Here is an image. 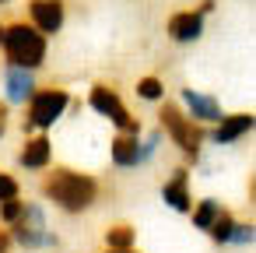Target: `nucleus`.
I'll list each match as a JSON object with an SVG mask.
<instances>
[{
    "label": "nucleus",
    "mask_w": 256,
    "mask_h": 253,
    "mask_svg": "<svg viewBox=\"0 0 256 253\" xmlns=\"http://www.w3.org/2000/svg\"><path fill=\"white\" fill-rule=\"evenodd\" d=\"M162 127H165V134L172 137V144H179V151L190 158V162H196L200 158V144H204V130H200V123H193L179 106H172V102H165L162 106Z\"/></svg>",
    "instance_id": "nucleus-4"
},
{
    "label": "nucleus",
    "mask_w": 256,
    "mask_h": 253,
    "mask_svg": "<svg viewBox=\"0 0 256 253\" xmlns=\"http://www.w3.org/2000/svg\"><path fill=\"white\" fill-rule=\"evenodd\" d=\"M165 29L176 43H196L204 36V15L200 11H176Z\"/></svg>",
    "instance_id": "nucleus-11"
},
{
    "label": "nucleus",
    "mask_w": 256,
    "mask_h": 253,
    "mask_svg": "<svg viewBox=\"0 0 256 253\" xmlns=\"http://www.w3.org/2000/svg\"><path fill=\"white\" fill-rule=\"evenodd\" d=\"M0 4H8V0H0Z\"/></svg>",
    "instance_id": "nucleus-28"
},
{
    "label": "nucleus",
    "mask_w": 256,
    "mask_h": 253,
    "mask_svg": "<svg viewBox=\"0 0 256 253\" xmlns=\"http://www.w3.org/2000/svg\"><path fill=\"white\" fill-rule=\"evenodd\" d=\"M137 151H140V137L137 134H116L109 141V158H112L116 169H137L140 165Z\"/></svg>",
    "instance_id": "nucleus-13"
},
{
    "label": "nucleus",
    "mask_w": 256,
    "mask_h": 253,
    "mask_svg": "<svg viewBox=\"0 0 256 253\" xmlns=\"http://www.w3.org/2000/svg\"><path fill=\"white\" fill-rule=\"evenodd\" d=\"M137 95L148 99V102H162V99H165V85H162L158 78H140V81H137Z\"/></svg>",
    "instance_id": "nucleus-18"
},
{
    "label": "nucleus",
    "mask_w": 256,
    "mask_h": 253,
    "mask_svg": "<svg viewBox=\"0 0 256 253\" xmlns=\"http://www.w3.org/2000/svg\"><path fill=\"white\" fill-rule=\"evenodd\" d=\"M106 253H137V249H106Z\"/></svg>",
    "instance_id": "nucleus-27"
},
{
    "label": "nucleus",
    "mask_w": 256,
    "mask_h": 253,
    "mask_svg": "<svg viewBox=\"0 0 256 253\" xmlns=\"http://www.w3.org/2000/svg\"><path fill=\"white\" fill-rule=\"evenodd\" d=\"M214 11V0H204V4H200V15H210Z\"/></svg>",
    "instance_id": "nucleus-24"
},
{
    "label": "nucleus",
    "mask_w": 256,
    "mask_h": 253,
    "mask_svg": "<svg viewBox=\"0 0 256 253\" xmlns=\"http://www.w3.org/2000/svg\"><path fill=\"white\" fill-rule=\"evenodd\" d=\"M162 200L172 207V211H190L193 207V197H190V169H176L165 183H162Z\"/></svg>",
    "instance_id": "nucleus-9"
},
{
    "label": "nucleus",
    "mask_w": 256,
    "mask_h": 253,
    "mask_svg": "<svg viewBox=\"0 0 256 253\" xmlns=\"http://www.w3.org/2000/svg\"><path fill=\"white\" fill-rule=\"evenodd\" d=\"M4 36H8V25H0V46H4Z\"/></svg>",
    "instance_id": "nucleus-26"
},
{
    "label": "nucleus",
    "mask_w": 256,
    "mask_h": 253,
    "mask_svg": "<svg viewBox=\"0 0 256 253\" xmlns=\"http://www.w3.org/2000/svg\"><path fill=\"white\" fill-rule=\"evenodd\" d=\"M11 239H14L18 246H25V249H46V246H56V242H60V239L50 232L46 211H42L39 204H25V207H22L18 221L11 225Z\"/></svg>",
    "instance_id": "nucleus-5"
},
{
    "label": "nucleus",
    "mask_w": 256,
    "mask_h": 253,
    "mask_svg": "<svg viewBox=\"0 0 256 253\" xmlns=\"http://www.w3.org/2000/svg\"><path fill=\"white\" fill-rule=\"evenodd\" d=\"M4 53L11 60V67H25V71H36L46 64V36L36 32L32 25H8V36H4Z\"/></svg>",
    "instance_id": "nucleus-2"
},
{
    "label": "nucleus",
    "mask_w": 256,
    "mask_h": 253,
    "mask_svg": "<svg viewBox=\"0 0 256 253\" xmlns=\"http://www.w3.org/2000/svg\"><path fill=\"white\" fill-rule=\"evenodd\" d=\"M50 158H53V144H50V137H28L25 141V148L18 151V165L22 169H32V172H42L46 165H50Z\"/></svg>",
    "instance_id": "nucleus-14"
},
{
    "label": "nucleus",
    "mask_w": 256,
    "mask_h": 253,
    "mask_svg": "<svg viewBox=\"0 0 256 253\" xmlns=\"http://www.w3.org/2000/svg\"><path fill=\"white\" fill-rule=\"evenodd\" d=\"M134 239H137L134 225H112V228H106V246L109 249H134Z\"/></svg>",
    "instance_id": "nucleus-16"
},
{
    "label": "nucleus",
    "mask_w": 256,
    "mask_h": 253,
    "mask_svg": "<svg viewBox=\"0 0 256 253\" xmlns=\"http://www.w3.org/2000/svg\"><path fill=\"white\" fill-rule=\"evenodd\" d=\"M70 106V92L67 88H36V95L25 102V116H22V130H50Z\"/></svg>",
    "instance_id": "nucleus-3"
},
{
    "label": "nucleus",
    "mask_w": 256,
    "mask_h": 253,
    "mask_svg": "<svg viewBox=\"0 0 256 253\" xmlns=\"http://www.w3.org/2000/svg\"><path fill=\"white\" fill-rule=\"evenodd\" d=\"M88 106H92L98 116H106L112 127H120V134H137V137H140V120L130 116V109L123 106V99H120L109 85H92Z\"/></svg>",
    "instance_id": "nucleus-6"
},
{
    "label": "nucleus",
    "mask_w": 256,
    "mask_h": 253,
    "mask_svg": "<svg viewBox=\"0 0 256 253\" xmlns=\"http://www.w3.org/2000/svg\"><path fill=\"white\" fill-rule=\"evenodd\" d=\"M18 193H22L18 179H14V176H8V172H0V200H14Z\"/></svg>",
    "instance_id": "nucleus-22"
},
{
    "label": "nucleus",
    "mask_w": 256,
    "mask_h": 253,
    "mask_svg": "<svg viewBox=\"0 0 256 253\" xmlns=\"http://www.w3.org/2000/svg\"><path fill=\"white\" fill-rule=\"evenodd\" d=\"M158 144H162V134H158V130H154V134H148V137L140 141V151H137V158H140V165L154 158V151H158Z\"/></svg>",
    "instance_id": "nucleus-20"
},
{
    "label": "nucleus",
    "mask_w": 256,
    "mask_h": 253,
    "mask_svg": "<svg viewBox=\"0 0 256 253\" xmlns=\"http://www.w3.org/2000/svg\"><path fill=\"white\" fill-rule=\"evenodd\" d=\"M232 228H235V218H232L228 211H221V214H218V221L207 228V235H210L218 246H224V242H228V235H232Z\"/></svg>",
    "instance_id": "nucleus-17"
},
{
    "label": "nucleus",
    "mask_w": 256,
    "mask_h": 253,
    "mask_svg": "<svg viewBox=\"0 0 256 253\" xmlns=\"http://www.w3.org/2000/svg\"><path fill=\"white\" fill-rule=\"evenodd\" d=\"M224 207H221V200L218 197H204V200H196V207H190V214H193V225L196 228H210L214 221H218V214H221Z\"/></svg>",
    "instance_id": "nucleus-15"
},
{
    "label": "nucleus",
    "mask_w": 256,
    "mask_h": 253,
    "mask_svg": "<svg viewBox=\"0 0 256 253\" xmlns=\"http://www.w3.org/2000/svg\"><path fill=\"white\" fill-rule=\"evenodd\" d=\"M64 18H67L64 0H32L28 4V25L42 36H56L64 29Z\"/></svg>",
    "instance_id": "nucleus-7"
},
{
    "label": "nucleus",
    "mask_w": 256,
    "mask_h": 253,
    "mask_svg": "<svg viewBox=\"0 0 256 253\" xmlns=\"http://www.w3.org/2000/svg\"><path fill=\"white\" fill-rule=\"evenodd\" d=\"M182 106H186V116L193 123H218L224 113H221V102L207 92H196V88H182Z\"/></svg>",
    "instance_id": "nucleus-8"
},
{
    "label": "nucleus",
    "mask_w": 256,
    "mask_h": 253,
    "mask_svg": "<svg viewBox=\"0 0 256 253\" xmlns=\"http://www.w3.org/2000/svg\"><path fill=\"white\" fill-rule=\"evenodd\" d=\"M22 207H25L22 197H14V200H0V221H4V225H14L18 214H22Z\"/></svg>",
    "instance_id": "nucleus-19"
},
{
    "label": "nucleus",
    "mask_w": 256,
    "mask_h": 253,
    "mask_svg": "<svg viewBox=\"0 0 256 253\" xmlns=\"http://www.w3.org/2000/svg\"><path fill=\"white\" fill-rule=\"evenodd\" d=\"M228 242H232V246H252V225H242V221H235V228H232Z\"/></svg>",
    "instance_id": "nucleus-21"
},
{
    "label": "nucleus",
    "mask_w": 256,
    "mask_h": 253,
    "mask_svg": "<svg viewBox=\"0 0 256 253\" xmlns=\"http://www.w3.org/2000/svg\"><path fill=\"white\" fill-rule=\"evenodd\" d=\"M4 92H8V102L25 106V102L36 95V78H32V71H25V67H8V74H4Z\"/></svg>",
    "instance_id": "nucleus-12"
},
{
    "label": "nucleus",
    "mask_w": 256,
    "mask_h": 253,
    "mask_svg": "<svg viewBox=\"0 0 256 253\" xmlns=\"http://www.w3.org/2000/svg\"><path fill=\"white\" fill-rule=\"evenodd\" d=\"M8 242H11V239H8L4 232H0V253H8Z\"/></svg>",
    "instance_id": "nucleus-25"
},
{
    "label": "nucleus",
    "mask_w": 256,
    "mask_h": 253,
    "mask_svg": "<svg viewBox=\"0 0 256 253\" xmlns=\"http://www.w3.org/2000/svg\"><path fill=\"white\" fill-rule=\"evenodd\" d=\"M8 127H11V109H8V102H0V137L8 134Z\"/></svg>",
    "instance_id": "nucleus-23"
},
{
    "label": "nucleus",
    "mask_w": 256,
    "mask_h": 253,
    "mask_svg": "<svg viewBox=\"0 0 256 253\" xmlns=\"http://www.w3.org/2000/svg\"><path fill=\"white\" fill-rule=\"evenodd\" d=\"M252 113H232V116H221L218 123H214V130H210V141L214 144H235L238 137H246L249 130H252Z\"/></svg>",
    "instance_id": "nucleus-10"
},
{
    "label": "nucleus",
    "mask_w": 256,
    "mask_h": 253,
    "mask_svg": "<svg viewBox=\"0 0 256 253\" xmlns=\"http://www.w3.org/2000/svg\"><path fill=\"white\" fill-rule=\"evenodd\" d=\"M42 197L67 211V214H81L88 207H95L98 200V179L88 176V172H78V169H53L46 179H42Z\"/></svg>",
    "instance_id": "nucleus-1"
}]
</instances>
